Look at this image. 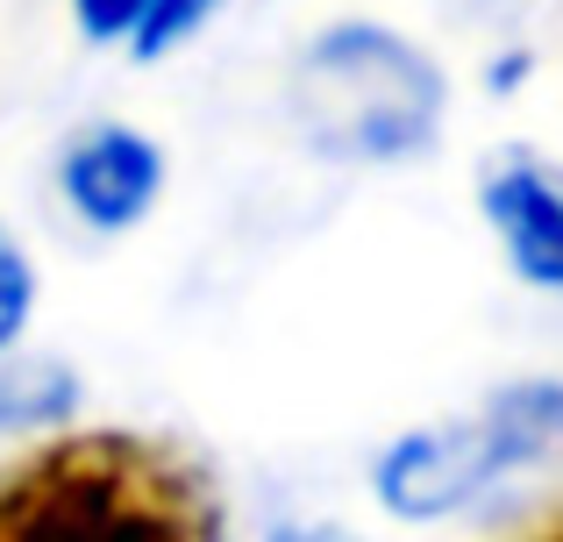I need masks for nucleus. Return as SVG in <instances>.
Segmentation results:
<instances>
[{"mask_svg": "<svg viewBox=\"0 0 563 542\" xmlns=\"http://www.w3.org/2000/svg\"><path fill=\"white\" fill-rule=\"evenodd\" d=\"M0 542H221V507L165 443L57 435L0 478Z\"/></svg>", "mask_w": 563, "mask_h": 542, "instance_id": "obj_1", "label": "nucleus"}, {"mask_svg": "<svg viewBox=\"0 0 563 542\" xmlns=\"http://www.w3.org/2000/svg\"><path fill=\"white\" fill-rule=\"evenodd\" d=\"M278 542H343V535H335V529H286Z\"/></svg>", "mask_w": 563, "mask_h": 542, "instance_id": "obj_10", "label": "nucleus"}, {"mask_svg": "<svg viewBox=\"0 0 563 542\" xmlns=\"http://www.w3.org/2000/svg\"><path fill=\"white\" fill-rule=\"evenodd\" d=\"M214 14H221V0H151V8L136 14V29H129V57H136V65H157V57L186 51Z\"/></svg>", "mask_w": 563, "mask_h": 542, "instance_id": "obj_7", "label": "nucleus"}, {"mask_svg": "<svg viewBox=\"0 0 563 542\" xmlns=\"http://www.w3.org/2000/svg\"><path fill=\"white\" fill-rule=\"evenodd\" d=\"M485 229L499 236L507 265L542 292H563V172L528 151H499L478 172Z\"/></svg>", "mask_w": 563, "mask_h": 542, "instance_id": "obj_5", "label": "nucleus"}, {"mask_svg": "<svg viewBox=\"0 0 563 542\" xmlns=\"http://www.w3.org/2000/svg\"><path fill=\"white\" fill-rule=\"evenodd\" d=\"M292 136L335 165H399L442 136L450 79L413 36L385 22H329L286 65Z\"/></svg>", "mask_w": 563, "mask_h": 542, "instance_id": "obj_2", "label": "nucleus"}, {"mask_svg": "<svg viewBox=\"0 0 563 542\" xmlns=\"http://www.w3.org/2000/svg\"><path fill=\"white\" fill-rule=\"evenodd\" d=\"M536 542H563V521H550V529H542V535H536Z\"/></svg>", "mask_w": 563, "mask_h": 542, "instance_id": "obj_11", "label": "nucleus"}, {"mask_svg": "<svg viewBox=\"0 0 563 542\" xmlns=\"http://www.w3.org/2000/svg\"><path fill=\"white\" fill-rule=\"evenodd\" d=\"M79 386L65 364H0V435H36L71 414Z\"/></svg>", "mask_w": 563, "mask_h": 542, "instance_id": "obj_6", "label": "nucleus"}, {"mask_svg": "<svg viewBox=\"0 0 563 542\" xmlns=\"http://www.w3.org/2000/svg\"><path fill=\"white\" fill-rule=\"evenodd\" d=\"M57 193L100 236H122L165 193V151L129 122H86L79 136L57 151Z\"/></svg>", "mask_w": 563, "mask_h": 542, "instance_id": "obj_4", "label": "nucleus"}, {"mask_svg": "<svg viewBox=\"0 0 563 542\" xmlns=\"http://www.w3.org/2000/svg\"><path fill=\"white\" fill-rule=\"evenodd\" d=\"M29 307H36V265H29V251L0 229V357H8L14 335L29 329Z\"/></svg>", "mask_w": 563, "mask_h": 542, "instance_id": "obj_8", "label": "nucleus"}, {"mask_svg": "<svg viewBox=\"0 0 563 542\" xmlns=\"http://www.w3.org/2000/svg\"><path fill=\"white\" fill-rule=\"evenodd\" d=\"M143 8H151V0H71V22H79L86 43H129V29H136Z\"/></svg>", "mask_w": 563, "mask_h": 542, "instance_id": "obj_9", "label": "nucleus"}, {"mask_svg": "<svg viewBox=\"0 0 563 542\" xmlns=\"http://www.w3.org/2000/svg\"><path fill=\"white\" fill-rule=\"evenodd\" d=\"M550 457H563V378H521L471 414L399 435L378 457V500L399 521H442Z\"/></svg>", "mask_w": 563, "mask_h": 542, "instance_id": "obj_3", "label": "nucleus"}]
</instances>
